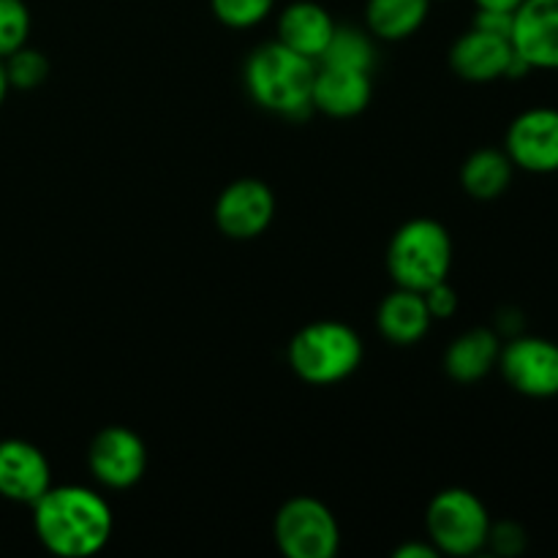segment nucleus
<instances>
[{
    "label": "nucleus",
    "mask_w": 558,
    "mask_h": 558,
    "mask_svg": "<svg viewBox=\"0 0 558 558\" xmlns=\"http://www.w3.org/2000/svg\"><path fill=\"white\" fill-rule=\"evenodd\" d=\"M33 526L44 548L65 558L93 556L109 543L112 510L93 490L80 485H49L33 505Z\"/></svg>",
    "instance_id": "f257e3e1"
},
{
    "label": "nucleus",
    "mask_w": 558,
    "mask_h": 558,
    "mask_svg": "<svg viewBox=\"0 0 558 558\" xmlns=\"http://www.w3.org/2000/svg\"><path fill=\"white\" fill-rule=\"evenodd\" d=\"M316 60L272 41L254 49L245 63V87L259 107L281 114H298L311 107Z\"/></svg>",
    "instance_id": "f03ea898"
},
{
    "label": "nucleus",
    "mask_w": 558,
    "mask_h": 558,
    "mask_svg": "<svg viewBox=\"0 0 558 558\" xmlns=\"http://www.w3.org/2000/svg\"><path fill=\"white\" fill-rule=\"evenodd\" d=\"M387 267L398 287L425 292L434 283L447 281L452 267L450 232L434 218L407 221L390 240Z\"/></svg>",
    "instance_id": "7ed1b4c3"
},
{
    "label": "nucleus",
    "mask_w": 558,
    "mask_h": 558,
    "mask_svg": "<svg viewBox=\"0 0 558 558\" xmlns=\"http://www.w3.org/2000/svg\"><path fill=\"white\" fill-rule=\"evenodd\" d=\"M363 363V341L343 322L305 325L289 343V365L308 385H336Z\"/></svg>",
    "instance_id": "20e7f679"
},
{
    "label": "nucleus",
    "mask_w": 558,
    "mask_h": 558,
    "mask_svg": "<svg viewBox=\"0 0 558 558\" xmlns=\"http://www.w3.org/2000/svg\"><path fill=\"white\" fill-rule=\"evenodd\" d=\"M434 548L447 556H472L488 543L490 515L466 488H447L434 496L425 515Z\"/></svg>",
    "instance_id": "39448f33"
},
{
    "label": "nucleus",
    "mask_w": 558,
    "mask_h": 558,
    "mask_svg": "<svg viewBox=\"0 0 558 558\" xmlns=\"http://www.w3.org/2000/svg\"><path fill=\"white\" fill-rule=\"evenodd\" d=\"M276 543L289 558H332L341 545V532L319 499L298 496L278 510Z\"/></svg>",
    "instance_id": "423d86ee"
},
{
    "label": "nucleus",
    "mask_w": 558,
    "mask_h": 558,
    "mask_svg": "<svg viewBox=\"0 0 558 558\" xmlns=\"http://www.w3.org/2000/svg\"><path fill=\"white\" fill-rule=\"evenodd\" d=\"M499 368L507 385L521 396H558V343L550 338L515 336L501 347Z\"/></svg>",
    "instance_id": "0eeeda50"
},
{
    "label": "nucleus",
    "mask_w": 558,
    "mask_h": 558,
    "mask_svg": "<svg viewBox=\"0 0 558 558\" xmlns=\"http://www.w3.org/2000/svg\"><path fill=\"white\" fill-rule=\"evenodd\" d=\"M450 65L461 80L466 82H496L512 80V76L526 74L529 69L512 49V41L507 36L480 31L472 25V31L463 33L450 49Z\"/></svg>",
    "instance_id": "6e6552de"
},
{
    "label": "nucleus",
    "mask_w": 558,
    "mask_h": 558,
    "mask_svg": "<svg viewBox=\"0 0 558 558\" xmlns=\"http://www.w3.org/2000/svg\"><path fill=\"white\" fill-rule=\"evenodd\" d=\"M505 153L523 172H558V109L534 107L518 114L507 129Z\"/></svg>",
    "instance_id": "1a4fd4ad"
},
{
    "label": "nucleus",
    "mask_w": 558,
    "mask_h": 558,
    "mask_svg": "<svg viewBox=\"0 0 558 558\" xmlns=\"http://www.w3.org/2000/svg\"><path fill=\"white\" fill-rule=\"evenodd\" d=\"M276 216V196L262 180H234L216 202V223L227 238H259Z\"/></svg>",
    "instance_id": "9d476101"
},
{
    "label": "nucleus",
    "mask_w": 558,
    "mask_h": 558,
    "mask_svg": "<svg viewBox=\"0 0 558 558\" xmlns=\"http://www.w3.org/2000/svg\"><path fill=\"white\" fill-rule=\"evenodd\" d=\"M510 41L529 69L558 71V0H523L512 16Z\"/></svg>",
    "instance_id": "9b49d317"
},
{
    "label": "nucleus",
    "mask_w": 558,
    "mask_h": 558,
    "mask_svg": "<svg viewBox=\"0 0 558 558\" xmlns=\"http://www.w3.org/2000/svg\"><path fill=\"white\" fill-rule=\"evenodd\" d=\"M87 461H90V472L96 474L98 483L109 485V488H131L134 483H140L147 469L145 441L134 430L112 425V428L98 430L90 452H87Z\"/></svg>",
    "instance_id": "f8f14e48"
},
{
    "label": "nucleus",
    "mask_w": 558,
    "mask_h": 558,
    "mask_svg": "<svg viewBox=\"0 0 558 558\" xmlns=\"http://www.w3.org/2000/svg\"><path fill=\"white\" fill-rule=\"evenodd\" d=\"M52 485L49 463L36 445L22 439L0 441V496L20 505H36Z\"/></svg>",
    "instance_id": "ddd939ff"
},
{
    "label": "nucleus",
    "mask_w": 558,
    "mask_h": 558,
    "mask_svg": "<svg viewBox=\"0 0 558 558\" xmlns=\"http://www.w3.org/2000/svg\"><path fill=\"white\" fill-rule=\"evenodd\" d=\"M371 71L347 69V65H316L314 90H311V107L330 118H354L363 112L371 101Z\"/></svg>",
    "instance_id": "4468645a"
},
{
    "label": "nucleus",
    "mask_w": 558,
    "mask_h": 558,
    "mask_svg": "<svg viewBox=\"0 0 558 558\" xmlns=\"http://www.w3.org/2000/svg\"><path fill=\"white\" fill-rule=\"evenodd\" d=\"M332 33H336V22L330 20L327 9L311 3V0H298V3L287 5L278 20V41L316 63L325 54Z\"/></svg>",
    "instance_id": "2eb2a0df"
},
{
    "label": "nucleus",
    "mask_w": 558,
    "mask_h": 558,
    "mask_svg": "<svg viewBox=\"0 0 558 558\" xmlns=\"http://www.w3.org/2000/svg\"><path fill=\"white\" fill-rule=\"evenodd\" d=\"M430 322H434V316H430L423 292H414L407 287H398L396 292L387 294L379 305V314H376L379 332L398 347L417 343L430 330Z\"/></svg>",
    "instance_id": "dca6fc26"
},
{
    "label": "nucleus",
    "mask_w": 558,
    "mask_h": 558,
    "mask_svg": "<svg viewBox=\"0 0 558 558\" xmlns=\"http://www.w3.org/2000/svg\"><path fill=\"white\" fill-rule=\"evenodd\" d=\"M499 336L488 327H474L458 336L445 354V371L461 385L485 379L499 365Z\"/></svg>",
    "instance_id": "f3484780"
},
{
    "label": "nucleus",
    "mask_w": 558,
    "mask_h": 558,
    "mask_svg": "<svg viewBox=\"0 0 558 558\" xmlns=\"http://www.w3.org/2000/svg\"><path fill=\"white\" fill-rule=\"evenodd\" d=\"M512 172L515 163L510 161L505 150H494V147H483V150L472 153L461 169L463 191L474 199H496L505 194L512 183Z\"/></svg>",
    "instance_id": "a211bd4d"
},
{
    "label": "nucleus",
    "mask_w": 558,
    "mask_h": 558,
    "mask_svg": "<svg viewBox=\"0 0 558 558\" xmlns=\"http://www.w3.org/2000/svg\"><path fill=\"white\" fill-rule=\"evenodd\" d=\"M430 0H368V31L385 41H403L428 20Z\"/></svg>",
    "instance_id": "6ab92c4d"
},
{
    "label": "nucleus",
    "mask_w": 558,
    "mask_h": 558,
    "mask_svg": "<svg viewBox=\"0 0 558 558\" xmlns=\"http://www.w3.org/2000/svg\"><path fill=\"white\" fill-rule=\"evenodd\" d=\"M319 63L371 71V63H374V47H371V41L365 38V33L357 31V27H338L336 25V33H332L330 44H327V49H325V54L319 58Z\"/></svg>",
    "instance_id": "aec40b11"
},
{
    "label": "nucleus",
    "mask_w": 558,
    "mask_h": 558,
    "mask_svg": "<svg viewBox=\"0 0 558 558\" xmlns=\"http://www.w3.org/2000/svg\"><path fill=\"white\" fill-rule=\"evenodd\" d=\"M31 33V11L22 0H0V60L25 47Z\"/></svg>",
    "instance_id": "412c9836"
},
{
    "label": "nucleus",
    "mask_w": 558,
    "mask_h": 558,
    "mask_svg": "<svg viewBox=\"0 0 558 558\" xmlns=\"http://www.w3.org/2000/svg\"><path fill=\"white\" fill-rule=\"evenodd\" d=\"M213 14L229 27H254L272 11L276 0H210Z\"/></svg>",
    "instance_id": "4be33fe9"
},
{
    "label": "nucleus",
    "mask_w": 558,
    "mask_h": 558,
    "mask_svg": "<svg viewBox=\"0 0 558 558\" xmlns=\"http://www.w3.org/2000/svg\"><path fill=\"white\" fill-rule=\"evenodd\" d=\"M5 76H9V85L22 87V90H31V87L41 85L47 80V60L41 52H33V49H16L14 54L3 60Z\"/></svg>",
    "instance_id": "5701e85b"
},
{
    "label": "nucleus",
    "mask_w": 558,
    "mask_h": 558,
    "mask_svg": "<svg viewBox=\"0 0 558 558\" xmlns=\"http://www.w3.org/2000/svg\"><path fill=\"white\" fill-rule=\"evenodd\" d=\"M423 298L428 303V311L434 319H447V316H452L458 311V294L447 281H439L430 289H425Z\"/></svg>",
    "instance_id": "b1692460"
},
{
    "label": "nucleus",
    "mask_w": 558,
    "mask_h": 558,
    "mask_svg": "<svg viewBox=\"0 0 558 558\" xmlns=\"http://www.w3.org/2000/svg\"><path fill=\"white\" fill-rule=\"evenodd\" d=\"M512 16H515V11L477 9V16H474V27H480V31L496 33V36H507V38H510Z\"/></svg>",
    "instance_id": "393cba45"
},
{
    "label": "nucleus",
    "mask_w": 558,
    "mask_h": 558,
    "mask_svg": "<svg viewBox=\"0 0 558 558\" xmlns=\"http://www.w3.org/2000/svg\"><path fill=\"white\" fill-rule=\"evenodd\" d=\"M496 543V548L501 550V554H521L523 545H526V537H523L521 529L515 526V523H501V526H490V537Z\"/></svg>",
    "instance_id": "a878e982"
},
{
    "label": "nucleus",
    "mask_w": 558,
    "mask_h": 558,
    "mask_svg": "<svg viewBox=\"0 0 558 558\" xmlns=\"http://www.w3.org/2000/svg\"><path fill=\"white\" fill-rule=\"evenodd\" d=\"M439 550L430 548V545H403L396 550V558H436Z\"/></svg>",
    "instance_id": "bb28decb"
},
{
    "label": "nucleus",
    "mask_w": 558,
    "mask_h": 558,
    "mask_svg": "<svg viewBox=\"0 0 558 558\" xmlns=\"http://www.w3.org/2000/svg\"><path fill=\"white\" fill-rule=\"evenodd\" d=\"M477 9H496V11H515L523 0H474Z\"/></svg>",
    "instance_id": "cd10ccee"
},
{
    "label": "nucleus",
    "mask_w": 558,
    "mask_h": 558,
    "mask_svg": "<svg viewBox=\"0 0 558 558\" xmlns=\"http://www.w3.org/2000/svg\"><path fill=\"white\" fill-rule=\"evenodd\" d=\"M9 76H5V65H3V60H0V107H3V101H5V93H9Z\"/></svg>",
    "instance_id": "c85d7f7f"
}]
</instances>
